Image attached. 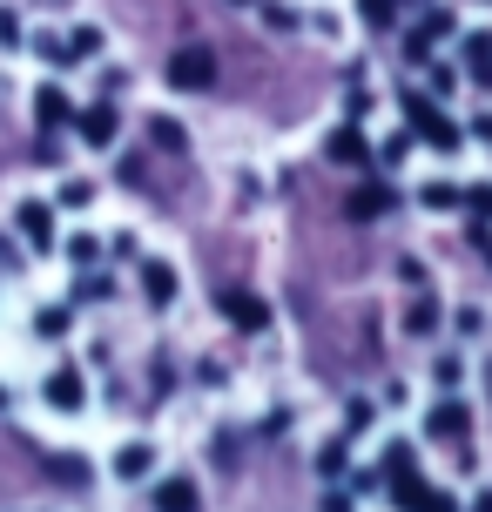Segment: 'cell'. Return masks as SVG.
I'll use <instances>...</instances> for the list:
<instances>
[{"instance_id":"cell-1","label":"cell","mask_w":492,"mask_h":512,"mask_svg":"<svg viewBox=\"0 0 492 512\" xmlns=\"http://www.w3.org/2000/svg\"><path fill=\"white\" fill-rule=\"evenodd\" d=\"M405 122H412V135H418V142H432V149H459V142H466V128L452 122L432 95H405Z\"/></svg>"},{"instance_id":"cell-2","label":"cell","mask_w":492,"mask_h":512,"mask_svg":"<svg viewBox=\"0 0 492 512\" xmlns=\"http://www.w3.org/2000/svg\"><path fill=\"white\" fill-rule=\"evenodd\" d=\"M385 486H391V499H398L405 512H459L439 486H425V479H418V465H405V472H385Z\"/></svg>"},{"instance_id":"cell-3","label":"cell","mask_w":492,"mask_h":512,"mask_svg":"<svg viewBox=\"0 0 492 512\" xmlns=\"http://www.w3.org/2000/svg\"><path fill=\"white\" fill-rule=\"evenodd\" d=\"M216 81V54L203 41H189V48L169 54V88H209Z\"/></svg>"},{"instance_id":"cell-4","label":"cell","mask_w":492,"mask_h":512,"mask_svg":"<svg viewBox=\"0 0 492 512\" xmlns=\"http://www.w3.org/2000/svg\"><path fill=\"white\" fill-rule=\"evenodd\" d=\"M344 216H351V223H378V216H391V182H358V189L344 196Z\"/></svg>"},{"instance_id":"cell-5","label":"cell","mask_w":492,"mask_h":512,"mask_svg":"<svg viewBox=\"0 0 492 512\" xmlns=\"http://www.w3.org/2000/svg\"><path fill=\"white\" fill-rule=\"evenodd\" d=\"M216 310L230 317L236 331H263V324H270V304H263V297H243V290H223V297H216Z\"/></svg>"},{"instance_id":"cell-6","label":"cell","mask_w":492,"mask_h":512,"mask_svg":"<svg viewBox=\"0 0 492 512\" xmlns=\"http://www.w3.org/2000/svg\"><path fill=\"white\" fill-rule=\"evenodd\" d=\"M75 122H81V142L108 149V142H115V128H122V115H115V102H95V108H81Z\"/></svg>"},{"instance_id":"cell-7","label":"cell","mask_w":492,"mask_h":512,"mask_svg":"<svg viewBox=\"0 0 492 512\" xmlns=\"http://www.w3.org/2000/svg\"><path fill=\"white\" fill-rule=\"evenodd\" d=\"M34 122L48 128V135H61V128L75 122V102H68V95H61V88H54V81H48V88L34 95Z\"/></svg>"},{"instance_id":"cell-8","label":"cell","mask_w":492,"mask_h":512,"mask_svg":"<svg viewBox=\"0 0 492 512\" xmlns=\"http://www.w3.org/2000/svg\"><path fill=\"white\" fill-rule=\"evenodd\" d=\"M445 34H452V14H445V7H439V14H425V21H418L412 34H405V54H412V61H425V54L439 48Z\"/></svg>"},{"instance_id":"cell-9","label":"cell","mask_w":492,"mask_h":512,"mask_svg":"<svg viewBox=\"0 0 492 512\" xmlns=\"http://www.w3.org/2000/svg\"><path fill=\"white\" fill-rule=\"evenodd\" d=\"M81 391H88V384H81V371H75V364H61V371L48 378V405H54V411H75Z\"/></svg>"},{"instance_id":"cell-10","label":"cell","mask_w":492,"mask_h":512,"mask_svg":"<svg viewBox=\"0 0 492 512\" xmlns=\"http://www.w3.org/2000/svg\"><path fill=\"white\" fill-rule=\"evenodd\" d=\"M142 297H149V304H176V270L149 256V263H142Z\"/></svg>"},{"instance_id":"cell-11","label":"cell","mask_w":492,"mask_h":512,"mask_svg":"<svg viewBox=\"0 0 492 512\" xmlns=\"http://www.w3.org/2000/svg\"><path fill=\"white\" fill-rule=\"evenodd\" d=\"M156 512H203L196 506V479H162L156 486Z\"/></svg>"},{"instance_id":"cell-12","label":"cell","mask_w":492,"mask_h":512,"mask_svg":"<svg viewBox=\"0 0 492 512\" xmlns=\"http://www.w3.org/2000/svg\"><path fill=\"white\" fill-rule=\"evenodd\" d=\"M324 155H331V162H344V169H358V162H364L371 149H364V135H358V128H337L331 142H324Z\"/></svg>"},{"instance_id":"cell-13","label":"cell","mask_w":492,"mask_h":512,"mask_svg":"<svg viewBox=\"0 0 492 512\" xmlns=\"http://www.w3.org/2000/svg\"><path fill=\"white\" fill-rule=\"evenodd\" d=\"M21 230H27V243H34V250H48V243H54V216H48V203H21Z\"/></svg>"},{"instance_id":"cell-14","label":"cell","mask_w":492,"mask_h":512,"mask_svg":"<svg viewBox=\"0 0 492 512\" xmlns=\"http://www.w3.org/2000/svg\"><path fill=\"white\" fill-rule=\"evenodd\" d=\"M149 465H156V445H142V438H135V445L115 452V479H142Z\"/></svg>"},{"instance_id":"cell-15","label":"cell","mask_w":492,"mask_h":512,"mask_svg":"<svg viewBox=\"0 0 492 512\" xmlns=\"http://www.w3.org/2000/svg\"><path fill=\"white\" fill-rule=\"evenodd\" d=\"M466 75L479 81V88H492V34H472L466 41Z\"/></svg>"},{"instance_id":"cell-16","label":"cell","mask_w":492,"mask_h":512,"mask_svg":"<svg viewBox=\"0 0 492 512\" xmlns=\"http://www.w3.org/2000/svg\"><path fill=\"white\" fill-rule=\"evenodd\" d=\"M425 432L432 438H466V405H439L432 418H425Z\"/></svg>"},{"instance_id":"cell-17","label":"cell","mask_w":492,"mask_h":512,"mask_svg":"<svg viewBox=\"0 0 492 512\" xmlns=\"http://www.w3.org/2000/svg\"><path fill=\"white\" fill-rule=\"evenodd\" d=\"M405 331H418V337H425V331H439V304H432V297H418V304L405 310Z\"/></svg>"},{"instance_id":"cell-18","label":"cell","mask_w":492,"mask_h":512,"mask_svg":"<svg viewBox=\"0 0 492 512\" xmlns=\"http://www.w3.org/2000/svg\"><path fill=\"white\" fill-rule=\"evenodd\" d=\"M358 14H364V27H378V34H385V27L398 21V0H358Z\"/></svg>"},{"instance_id":"cell-19","label":"cell","mask_w":492,"mask_h":512,"mask_svg":"<svg viewBox=\"0 0 492 512\" xmlns=\"http://www.w3.org/2000/svg\"><path fill=\"white\" fill-rule=\"evenodd\" d=\"M61 48H68V61H88V54L102 48V34H95V27H75V34H68Z\"/></svg>"},{"instance_id":"cell-20","label":"cell","mask_w":492,"mask_h":512,"mask_svg":"<svg viewBox=\"0 0 492 512\" xmlns=\"http://www.w3.org/2000/svg\"><path fill=\"white\" fill-rule=\"evenodd\" d=\"M34 331L41 337H68V304H48L41 317H34Z\"/></svg>"},{"instance_id":"cell-21","label":"cell","mask_w":492,"mask_h":512,"mask_svg":"<svg viewBox=\"0 0 492 512\" xmlns=\"http://www.w3.org/2000/svg\"><path fill=\"white\" fill-rule=\"evenodd\" d=\"M149 135H156V149H176V155H182V122L156 115V122H149Z\"/></svg>"},{"instance_id":"cell-22","label":"cell","mask_w":492,"mask_h":512,"mask_svg":"<svg viewBox=\"0 0 492 512\" xmlns=\"http://www.w3.org/2000/svg\"><path fill=\"white\" fill-rule=\"evenodd\" d=\"M95 256H102V243H95V236H68V263H81V270H88Z\"/></svg>"},{"instance_id":"cell-23","label":"cell","mask_w":492,"mask_h":512,"mask_svg":"<svg viewBox=\"0 0 492 512\" xmlns=\"http://www.w3.org/2000/svg\"><path fill=\"white\" fill-rule=\"evenodd\" d=\"M459 203V189H452V182H432V189H425V209H452Z\"/></svg>"},{"instance_id":"cell-24","label":"cell","mask_w":492,"mask_h":512,"mask_svg":"<svg viewBox=\"0 0 492 512\" xmlns=\"http://www.w3.org/2000/svg\"><path fill=\"white\" fill-rule=\"evenodd\" d=\"M88 196H95V182H61V203H68V209H81Z\"/></svg>"},{"instance_id":"cell-25","label":"cell","mask_w":492,"mask_h":512,"mask_svg":"<svg viewBox=\"0 0 492 512\" xmlns=\"http://www.w3.org/2000/svg\"><path fill=\"white\" fill-rule=\"evenodd\" d=\"M81 297H88V304H108L115 290H108V277H81Z\"/></svg>"},{"instance_id":"cell-26","label":"cell","mask_w":492,"mask_h":512,"mask_svg":"<svg viewBox=\"0 0 492 512\" xmlns=\"http://www.w3.org/2000/svg\"><path fill=\"white\" fill-rule=\"evenodd\" d=\"M317 472H331V479H337V472H344V445H324V452H317Z\"/></svg>"},{"instance_id":"cell-27","label":"cell","mask_w":492,"mask_h":512,"mask_svg":"<svg viewBox=\"0 0 492 512\" xmlns=\"http://www.w3.org/2000/svg\"><path fill=\"white\" fill-rule=\"evenodd\" d=\"M466 203H472V216H479V223H492V189H486V182H479V189H472Z\"/></svg>"},{"instance_id":"cell-28","label":"cell","mask_w":492,"mask_h":512,"mask_svg":"<svg viewBox=\"0 0 492 512\" xmlns=\"http://www.w3.org/2000/svg\"><path fill=\"white\" fill-rule=\"evenodd\" d=\"M405 465H418V452H412V445H391V452H385V472H405Z\"/></svg>"},{"instance_id":"cell-29","label":"cell","mask_w":492,"mask_h":512,"mask_svg":"<svg viewBox=\"0 0 492 512\" xmlns=\"http://www.w3.org/2000/svg\"><path fill=\"white\" fill-rule=\"evenodd\" d=\"M405 149H412V135H391V142H385V169H398V162H405Z\"/></svg>"},{"instance_id":"cell-30","label":"cell","mask_w":492,"mask_h":512,"mask_svg":"<svg viewBox=\"0 0 492 512\" xmlns=\"http://www.w3.org/2000/svg\"><path fill=\"white\" fill-rule=\"evenodd\" d=\"M48 472H54V479H68V486H81V479H88V472H81V465H75V459H54V465H48Z\"/></svg>"},{"instance_id":"cell-31","label":"cell","mask_w":492,"mask_h":512,"mask_svg":"<svg viewBox=\"0 0 492 512\" xmlns=\"http://www.w3.org/2000/svg\"><path fill=\"white\" fill-rule=\"evenodd\" d=\"M0 41H21V27H14V14H0Z\"/></svg>"},{"instance_id":"cell-32","label":"cell","mask_w":492,"mask_h":512,"mask_svg":"<svg viewBox=\"0 0 492 512\" xmlns=\"http://www.w3.org/2000/svg\"><path fill=\"white\" fill-rule=\"evenodd\" d=\"M472 128H479V142H486V149H492V115H479V122H472Z\"/></svg>"},{"instance_id":"cell-33","label":"cell","mask_w":492,"mask_h":512,"mask_svg":"<svg viewBox=\"0 0 492 512\" xmlns=\"http://www.w3.org/2000/svg\"><path fill=\"white\" fill-rule=\"evenodd\" d=\"M472 512H492V492H479V499H472Z\"/></svg>"},{"instance_id":"cell-34","label":"cell","mask_w":492,"mask_h":512,"mask_svg":"<svg viewBox=\"0 0 492 512\" xmlns=\"http://www.w3.org/2000/svg\"><path fill=\"white\" fill-rule=\"evenodd\" d=\"M230 7H250V0H230Z\"/></svg>"},{"instance_id":"cell-35","label":"cell","mask_w":492,"mask_h":512,"mask_svg":"<svg viewBox=\"0 0 492 512\" xmlns=\"http://www.w3.org/2000/svg\"><path fill=\"white\" fill-rule=\"evenodd\" d=\"M0 405H7V398H0Z\"/></svg>"}]
</instances>
